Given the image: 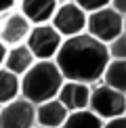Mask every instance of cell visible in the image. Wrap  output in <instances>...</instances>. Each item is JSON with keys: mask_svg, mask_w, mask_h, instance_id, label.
<instances>
[{"mask_svg": "<svg viewBox=\"0 0 126 128\" xmlns=\"http://www.w3.org/2000/svg\"><path fill=\"white\" fill-rule=\"evenodd\" d=\"M57 6H59V0H19V13L32 25L50 23Z\"/></svg>", "mask_w": 126, "mask_h": 128, "instance_id": "cell-10", "label": "cell"}, {"mask_svg": "<svg viewBox=\"0 0 126 128\" xmlns=\"http://www.w3.org/2000/svg\"><path fill=\"white\" fill-rule=\"evenodd\" d=\"M80 8H84L88 15L94 13V10H101V8H107L112 6V0H74Z\"/></svg>", "mask_w": 126, "mask_h": 128, "instance_id": "cell-17", "label": "cell"}, {"mask_svg": "<svg viewBox=\"0 0 126 128\" xmlns=\"http://www.w3.org/2000/svg\"><path fill=\"white\" fill-rule=\"evenodd\" d=\"M70 111L59 99L46 101L42 105H36V122L42 128H63Z\"/></svg>", "mask_w": 126, "mask_h": 128, "instance_id": "cell-11", "label": "cell"}, {"mask_svg": "<svg viewBox=\"0 0 126 128\" xmlns=\"http://www.w3.org/2000/svg\"><path fill=\"white\" fill-rule=\"evenodd\" d=\"M124 17L114 10L112 6L94 10L88 15V25H86V34H90L92 38H97L103 44H109L116 38L124 34Z\"/></svg>", "mask_w": 126, "mask_h": 128, "instance_id": "cell-5", "label": "cell"}, {"mask_svg": "<svg viewBox=\"0 0 126 128\" xmlns=\"http://www.w3.org/2000/svg\"><path fill=\"white\" fill-rule=\"evenodd\" d=\"M109 48V57L118 61H126V34H122L120 38H116L114 42L107 44Z\"/></svg>", "mask_w": 126, "mask_h": 128, "instance_id": "cell-16", "label": "cell"}, {"mask_svg": "<svg viewBox=\"0 0 126 128\" xmlns=\"http://www.w3.org/2000/svg\"><path fill=\"white\" fill-rule=\"evenodd\" d=\"M103 84L126 94V61H118V59L109 61L105 76H103Z\"/></svg>", "mask_w": 126, "mask_h": 128, "instance_id": "cell-14", "label": "cell"}, {"mask_svg": "<svg viewBox=\"0 0 126 128\" xmlns=\"http://www.w3.org/2000/svg\"><path fill=\"white\" fill-rule=\"evenodd\" d=\"M30 32H32V23L19 10H10L0 17V42L8 48L25 44Z\"/></svg>", "mask_w": 126, "mask_h": 128, "instance_id": "cell-8", "label": "cell"}, {"mask_svg": "<svg viewBox=\"0 0 126 128\" xmlns=\"http://www.w3.org/2000/svg\"><path fill=\"white\" fill-rule=\"evenodd\" d=\"M63 128H105V120H101L97 114H92L90 109L72 111V114L67 116Z\"/></svg>", "mask_w": 126, "mask_h": 128, "instance_id": "cell-15", "label": "cell"}, {"mask_svg": "<svg viewBox=\"0 0 126 128\" xmlns=\"http://www.w3.org/2000/svg\"><path fill=\"white\" fill-rule=\"evenodd\" d=\"M19 97H21V78L8 72L6 67H0V105H6Z\"/></svg>", "mask_w": 126, "mask_h": 128, "instance_id": "cell-13", "label": "cell"}, {"mask_svg": "<svg viewBox=\"0 0 126 128\" xmlns=\"http://www.w3.org/2000/svg\"><path fill=\"white\" fill-rule=\"evenodd\" d=\"M6 52H8V46H4L0 42V67H4V61H6Z\"/></svg>", "mask_w": 126, "mask_h": 128, "instance_id": "cell-20", "label": "cell"}, {"mask_svg": "<svg viewBox=\"0 0 126 128\" xmlns=\"http://www.w3.org/2000/svg\"><path fill=\"white\" fill-rule=\"evenodd\" d=\"M63 2H65V0H63Z\"/></svg>", "mask_w": 126, "mask_h": 128, "instance_id": "cell-22", "label": "cell"}, {"mask_svg": "<svg viewBox=\"0 0 126 128\" xmlns=\"http://www.w3.org/2000/svg\"><path fill=\"white\" fill-rule=\"evenodd\" d=\"M105 128H126V116H122V118H116V120H109V122H105Z\"/></svg>", "mask_w": 126, "mask_h": 128, "instance_id": "cell-18", "label": "cell"}, {"mask_svg": "<svg viewBox=\"0 0 126 128\" xmlns=\"http://www.w3.org/2000/svg\"><path fill=\"white\" fill-rule=\"evenodd\" d=\"M112 8L118 10V13L126 19V0H112Z\"/></svg>", "mask_w": 126, "mask_h": 128, "instance_id": "cell-19", "label": "cell"}, {"mask_svg": "<svg viewBox=\"0 0 126 128\" xmlns=\"http://www.w3.org/2000/svg\"><path fill=\"white\" fill-rule=\"evenodd\" d=\"M88 109L105 122L122 118V116H126V94L112 88V86H107V84L92 86Z\"/></svg>", "mask_w": 126, "mask_h": 128, "instance_id": "cell-3", "label": "cell"}, {"mask_svg": "<svg viewBox=\"0 0 126 128\" xmlns=\"http://www.w3.org/2000/svg\"><path fill=\"white\" fill-rule=\"evenodd\" d=\"M109 61H112V57H109L107 44L99 42L90 34L65 38L55 57V63L61 69L65 80L82 82L88 86L99 82L105 76Z\"/></svg>", "mask_w": 126, "mask_h": 128, "instance_id": "cell-1", "label": "cell"}, {"mask_svg": "<svg viewBox=\"0 0 126 128\" xmlns=\"http://www.w3.org/2000/svg\"><path fill=\"white\" fill-rule=\"evenodd\" d=\"M63 82L65 78L55 61H36L34 67L21 76V97L34 105H42L57 99Z\"/></svg>", "mask_w": 126, "mask_h": 128, "instance_id": "cell-2", "label": "cell"}, {"mask_svg": "<svg viewBox=\"0 0 126 128\" xmlns=\"http://www.w3.org/2000/svg\"><path fill=\"white\" fill-rule=\"evenodd\" d=\"M36 128H42V126H36Z\"/></svg>", "mask_w": 126, "mask_h": 128, "instance_id": "cell-21", "label": "cell"}, {"mask_svg": "<svg viewBox=\"0 0 126 128\" xmlns=\"http://www.w3.org/2000/svg\"><path fill=\"white\" fill-rule=\"evenodd\" d=\"M50 25L63 36V40L65 38H74V36L86 34L88 13L84 8H80L74 0H65V2H59Z\"/></svg>", "mask_w": 126, "mask_h": 128, "instance_id": "cell-6", "label": "cell"}, {"mask_svg": "<svg viewBox=\"0 0 126 128\" xmlns=\"http://www.w3.org/2000/svg\"><path fill=\"white\" fill-rule=\"evenodd\" d=\"M36 63V57L32 55V50L28 48L25 44H19V46H13L8 48L6 52V61H4V67L8 72H13L15 76H25Z\"/></svg>", "mask_w": 126, "mask_h": 128, "instance_id": "cell-12", "label": "cell"}, {"mask_svg": "<svg viewBox=\"0 0 126 128\" xmlns=\"http://www.w3.org/2000/svg\"><path fill=\"white\" fill-rule=\"evenodd\" d=\"M36 105L19 97L0 107V128H36Z\"/></svg>", "mask_w": 126, "mask_h": 128, "instance_id": "cell-7", "label": "cell"}, {"mask_svg": "<svg viewBox=\"0 0 126 128\" xmlns=\"http://www.w3.org/2000/svg\"><path fill=\"white\" fill-rule=\"evenodd\" d=\"M61 44H63V36L50 23L32 25V32L25 40V46L32 50L36 61H55Z\"/></svg>", "mask_w": 126, "mask_h": 128, "instance_id": "cell-4", "label": "cell"}, {"mask_svg": "<svg viewBox=\"0 0 126 128\" xmlns=\"http://www.w3.org/2000/svg\"><path fill=\"white\" fill-rule=\"evenodd\" d=\"M90 92H92V86L88 84H82V82H70L65 80L63 86L57 94V99L65 105V109L70 111H82V109H88V103H90Z\"/></svg>", "mask_w": 126, "mask_h": 128, "instance_id": "cell-9", "label": "cell"}]
</instances>
